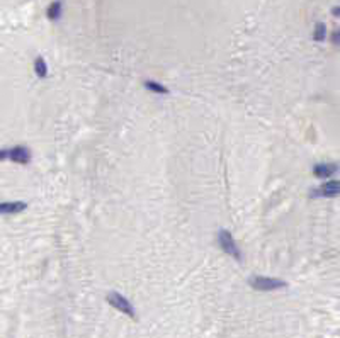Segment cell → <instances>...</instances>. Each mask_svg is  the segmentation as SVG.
I'll use <instances>...</instances> for the list:
<instances>
[{
  "label": "cell",
  "mask_w": 340,
  "mask_h": 338,
  "mask_svg": "<svg viewBox=\"0 0 340 338\" xmlns=\"http://www.w3.org/2000/svg\"><path fill=\"white\" fill-rule=\"evenodd\" d=\"M218 243L224 252L230 255V257H233L235 260H238V262H242V252H240V248L237 246V241L233 240L232 233H230L228 230H219L218 231Z\"/></svg>",
  "instance_id": "obj_1"
},
{
  "label": "cell",
  "mask_w": 340,
  "mask_h": 338,
  "mask_svg": "<svg viewBox=\"0 0 340 338\" xmlns=\"http://www.w3.org/2000/svg\"><path fill=\"white\" fill-rule=\"evenodd\" d=\"M249 282L255 291H275V289L288 287V282L282 281V279H270V277H260V276L252 277Z\"/></svg>",
  "instance_id": "obj_2"
},
{
  "label": "cell",
  "mask_w": 340,
  "mask_h": 338,
  "mask_svg": "<svg viewBox=\"0 0 340 338\" xmlns=\"http://www.w3.org/2000/svg\"><path fill=\"white\" fill-rule=\"evenodd\" d=\"M107 303L111 306H114V308H116L118 311H121L123 314H128L130 318L136 319L135 308H133V304L123 294H119V292H109V294H107Z\"/></svg>",
  "instance_id": "obj_3"
},
{
  "label": "cell",
  "mask_w": 340,
  "mask_h": 338,
  "mask_svg": "<svg viewBox=\"0 0 340 338\" xmlns=\"http://www.w3.org/2000/svg\"><path fill=\"white\" fill-rule=\"evenodd\" d=\"M338 192H340L338 180H328L327 184H323L316 190H313V197H337Z\"/></svg>",
  "instance_id": "obj_4"
},
{
  "label": "cell",
  "mask_w": 340,
  "mask_h": 338,
  "mask_svg": "<svg viewBox=\"0 0 340 338\" xmlns=\"http://www.w3.org/2000/svg\"><path fill=\"white\" fill-rule=\"evenodd\" d=\"M9 160H12V162L16 163H21V165H27V163L31 162V152L29 148H26V146H14V148L9 150Z\"/></svg>",
  "instance_id": "obj_5"
},
{
  "label": "cell",
  "mask_w": 340,
  "mask_h": 338,
  "mask_svg": "<svg viewBox=\"0 0 340 338\" xmlns=\"http://www.w3.org/2000/svg\"><path fill=\"white\" fill-rule=\"evenodd\" d=\"M337 165L335 163H318V165H315V168H313V173L318 179H330L332 175H335L337 173Z\"/></svg>",
  "instance_id": "obj_6"
},
{
  "label": "cell",
  "mask_w": 340,
  "mask_h": 338,
  "mask_svg": "<svg viewBox=\"0 0 340 338\" xmlns=\"http://www.w3.org/2000/svg\"><path fill=\"white\" fill-rule=\"evenodd\" d=\"M27 204L24 200H12V202H0V214H17L24 211Z\"/></svg>",
  "instance_id": "obj_7"
},
{
  "label": "cell",
  "mask_w": 340,
  "mask_h": 338,
  "mask_svg": "<svg viewBox=\"0 0 340 338\" xmlns=\"http://www.w3.org/2000/svg\"><path fill=\"white\" fill-rule=\"evenodd\" d=\"M34 70H36V75L39 77V79H44L46 75H48V65H46V61L43 58H36L34 61Z\"/></svg>",
  "instance_id": "obj_8"
},
{
  "label": "cell",
  "mask_w": 340,
  "mask_h": 338,
  "mask_svg": "<svg viewBox=\"0 0 340 338\" xmlns=\"http://www.w3.org/2000/svg\"><path fill=\"white\" fill-rule=\"evenodd\" d=\"M145 87L148 90H151V92H155V94H168V89L167 87H163V85H160L158 82H155V80H146L145 82Z\"/></svg>",
  "instance_id": "obj_9"
},
{
  "label": "cell",
  "mask_w": 340,
  "mask_h": 338,
  "mask_svg": "<svg viewBox=\"0 0 340 338\" xmlns=\"http://www.w3.org/2000/svg\"><path fill=\"white\" fill-rule=\"evenodd\" d=\"M325 38H327V26L323 22H318L315 26V33H313V39L318 41V43H323Z\"/></svg>",
  "instance_id": "obj_10"
},
{
  "label": "cell",
  "mask_w": 340,
  "mask_h": 338,
  "mask_svg": "<svg viewBox=\"0 0 340 338\" xmlns=\"http://www.w3.org/2000/svg\"><path fill=\"white\" fill-rule=\"evenodd\" d=\"M48 17L51 21H56L60 19V16H62V2H53L51 6L48 7Z\"/></svg>",
  "instance_id": "obj_11"
},
{
  "label": "cell",
  "mask_w": 340,
  "mask_h": 338,
  "mask_svg": "<svg viewBox=\"0 0 340 338\" xmlns=\"http://www.w3.org/2000/svg\"><path fill=\"white\" fill-rule=\"evenodd\" d=\"M332 41H333V44H338V43H340V31H338V29H337V31H333Z\"/></svg>",
  "instance_id": "obj_12"
},
{
  "label": "cell",
  "mask_w": 340,
  "mask_h": 338,
  "mask_svg": "<svg viewBox=\"0 0 340 338\" xmlns=\"http://www.w3.org/2000/svg\"><path fill=\"white\" fill-rule=\"evenodd\" d=\"M9 158V150H0V162Z\"/></svg>",
  "instance_id": "obj_13"
},
{
  "label": "cell",
  "mask_w": 340,
  "mask_h": 338,
  "mask_svg": "<svg viewBox=\"0 0 340 338\" xmlns=\"http://www.w3.org/2000/svg\"><path fill=\"white\" fill-rule=\"evenodd\" d=\"M333 16H335V17H338V7H335V9H333Z\"/></svg>",
  "instance_id": "obj_14"
}]
</instances>
